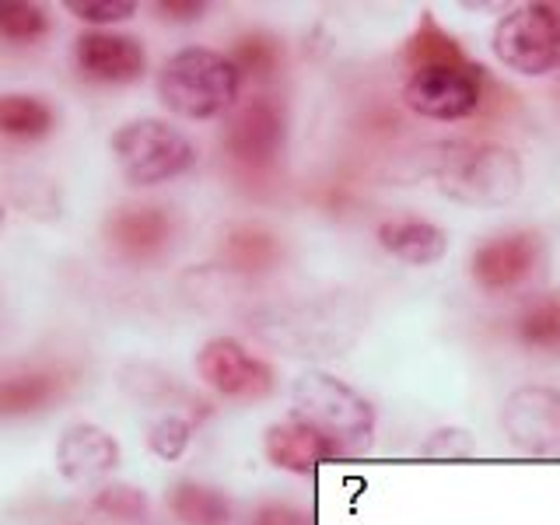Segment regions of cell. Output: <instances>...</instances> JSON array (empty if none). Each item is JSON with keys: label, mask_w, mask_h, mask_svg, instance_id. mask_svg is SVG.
<instances>
[{"label": "cell", "mask_w": 560, "mask_h": 525, "mask_svg": "<svg viewBox=\"0 0 560 525\" xmlns=\"http://www.w3.org/2000/svg\"><path fill=\"white\" fill-rule=\"evenodd\" d=\"M262 452L277 469L288 472H308L326 459H340V448L329 442L326 434H319L315 428H308L305 420L288 417L277 420V424L267 428V438H262Z\"/></svg>", "instance_id": "2e32d148"}, {"label": "cell", "mask_w": 560, "mask_h": 525, "mask_svg": "<svg viewBox=\"0 0 560 525\" xmlns=\"http://www.w3.org/2000/svg\"><path fill=\"white\" fill-rule=\"evenodd\" d=\"M105 238L113 249L130 262H151L158 259L172 242V218L165 207L130 203L116 207L105 221Z\"/></svg>", "instance_id": "5bb4252c"}, {"label": "cell", "mask_w": 560, "mask_h": 525, "mask_svg": "<svg viewBox=\"0 0 560 525\" xmlns=\"http://www.w3.org/2000/svg\"><path fill=\"white\" fill-rule=\"evenodd\" d=\"M542 259H547V242L533 228H508L483 238L469 256V277L472 284L487 294L518 291L539 273Z\"/></svg>", "instance_id": "ba28073f"}, {"label": "cell", "mask_w": 560, "mask_h": 525, "mask_svg": "<svg viewBox=\"0 0 560 525\" xmlns=\"http://www.w3.org/2000/svg\"><path fill=\"white\" fill-rule=\"evenodd\" d=\"M501 428L525 455H560V389L522 385L504 399Z\"/></svg>", "instance_id": "8fae6325"}, {"label": "cell", "mask_w": 560, "mask_h": 525, "mask_svg": "<svg viewBox=\"0 0 560 525\" xmlns=\"http://www.w3.org/2000/svg\"><path fill=\"white\" fill-rule=\"evenodd\" d=\"M119 175L130 186H162L197 165L192 140L165 119H130L109 140Z\"/></svg>", "instance_id": "5b68a950"}, {"label": "cell", "mask_w": 560, "mask_h": 525, "mask_svg": "<svg viewBox=\"0 0 560 525\" xmlns=\"http://www.w3.org/2000/svg\"><path fill=\"white\" fill-rule=\"evenodd\" d=\"M378 245L407 267H434L448 253V232L428 218L399 214L378 224Z\"/></svg>", "instance_id": "e0dca14e"}, {"label": "cell", "mask_w": 560, "mask_h": 525, "mask_svg": "<svg viewBox=\"0 0 560 525\" xmlns=\"http://www.w3.org/2000/svg\"><path fill=\"white\" fill-rule=\"evenodd\" d=\"M294 413L308 428L326 434L343 455L364 452L375 434V407L329 372H305L291 389Z\"/></svg>", "instance_id": "3957f363"}, {"label": "cell", "mask_w": 560, "mask_h": 525, "mask_svg": "<svg viewBox=\"0 0 560 525\" xmlns=\"http://www.w3.org/2000/svg\"><path fill=\"white\" fill-rule=\"evenodd\" d=\"M192 424L197 420L186 417V413H165L158 417L154 424L148 428V448L154 455H162V459H179L186 452L189 438H192Z\"/></svg>", "instance_id": "d4e9b609"}, {"label": "cell", "mask_w": 560, "mask_h": 525, "mask_svg": "<svg viewBox=\"0 0 560 525\" xmlns=\"http://www.w3.org/2000/svg\"><path fill=\"white\" fill-rule=\"evenodd\" d=\"M249 525H308L305 512L302 508H294V504H284V501H267V504H259Z\"/></svg>", "instance_id": "f1b7e54d"}, {"label": "cell", "mask_w": 560, "mask_h": 525, "mask_svg": "<svg viewBox=\"0 0 560 525\" xmlns=\"http://www.w3.org/2000/svg\"><path fill=\"white\" fill-rule=\"evenodd\" d=\"M168 512L179 525H232V501L218 487H207L197 480H179L168 487Z\"/></svg>", "instance_id": "ffe728a7"}, {"label": "cell", "mask_w": 560, "mask_h": 525, "mask_svg": "<svg viewBox=\"0 0 560 525\" xmlns=\"http://www.w3.org/2000/svg\"><path fill=\"white\" fill-rule=\"evenodd\" d=\"M0 228H4V207H0Z\"/></svg>", "instance_id": "4dcf8cb0"}, {"label": "cell", "mask_w": 560, "mask_h": 525, "mask_svg": "<svg viewBox=\"0 0 560 525\" xmlns=\"http://www.w3.org/2000/svg\"><path fill=\"white\" fill-rule=\"evenodd\" d=\"M284 259V245L259 224H235L221 242V262L235 273H267Z\"/></svg>", "instance_id": "d6986e66"}, {"label": "cell", "mask_w": 560, "mask_h": 525, "mask_svg": "<svg viewBox=\"0 0 560 525\" xmlns=\"http://www.w3.org/2000/svg\"><path fill=\"white\" fill-rule=\"evenodd\" d=\"M242 74L228 52L207 46H186L158 70V98L183 119H214L238 105Z\"/></svg>", "instance_id": "7a4b0ae2"}, {"label": "cell", "mask_w": 560, "mask_h": 525, "mask_svg": "<svg viewBox=\"0 0 560 525\" xmlns=\"http://www.w3.org/2000/svg\"><path fill=\"white\" fill-rule=\"evenodd\" d=\"M483 92H487V74H483V67L472 60L463 67L410 70L407 84H402V102L410 105V113L424 119L455 122V119H469L480 109Z\"/></svg>", "instance_id": "52a82bcc"}, {"label": "cell", "mask_w": 560, "mask_h": 525, "mask_svg": "<svg viewBox=\"0 0 560 525\" xmlns=\"http://www.w3.org/2000/svg\"><path fill=\"white\" fill-rule=\"evenodd\" d=\"M364 319L368 312L361 298L337 294L270 312L262 337L280 347H291L294 354H343L350 343H358Z\"/></svg>", "instance_id": "277c9868"}, {"label": "cell", "mask_w": 560, "mask_h": 525, "mask_svg": "<svg viewBox=\"0 0 560 525\" xmlns=\"http://www.w3.org/2000/svg\"><path fill=\"white\" fill-rule=\"evenodd\" d=\"M57 127V113L39 95H0V133L11 140H43Z\"/></svg>", "instance_id": "7402d4cb"}, {"label": "cell", "mask_w": 560, "mask_h": 525, "mask_svg": "<svg viewBox=\"0 0 560 525\" xmlns=\"http://www.w3.org/2000/svg\"><path fill=\"white\" fill-rule=\"evenodd\" d=\"M158 11H162V18H168V22L189 25V22H200L207 14V4H200V0H162Z\"/></svg>", "instance_id": "f546056e"}, {"label": "cell", "mask_w": 560, "mask_h": 525, "mask_svg": "<svg viewBox=\"0 0 560 525\" xmlns=\"http://www.w3.org/2000/svg\"><path fill=\"white\" fill-rule=\"evenodd\" d=\"M70 14H78L81 22L92 25H116V22H130L137 14L133 0H67L63 4Z\"/></svg>", "instance_id": "4316f807"}, {"label": "cell", "mask_w": 560, "mask_h": 525, "mask_svg": "<svg viewBox=\"0 0 560 525\" xmlns=\"http://www.w3.org/2000/svg\"><path fill=\"white\" fill-rule=\"evenodd\" d=\"M463 63H472L463 43L445 25H438L431 11L420 14L417 28L410 32L407 46H402V67H407V74L424 67H463Z\"/></svg>", "instance_id": "ac0fdd59"}, {"label": "cell", "mask_w": 560, "mask_h": 525, "mask_svg": "<svg viewBox=\"0 0 560 525\" xmlns=\"http://www.w3.org/2000/svg\"><path fill=\"white\" fill-rule=\"evenodd\" d=\"M228 60L235 63L242 78L270 81V78H277L280 63H284V49H280V43L267 32H245L232 46V52H228Z\"/></svg>", "instance_id": "603a6c76"}, {"label": "cell", "mask_w": 560, "mask_h": 525, "mask_svg": "<svg viewBox=\"0 0 560 525\" xmlns=\"http://www.w3.org/2000/svg\"><path fill=\"white\" fill-rule=\"evenodd\" d=\"M221 140H224L228 158L238 162L242 168H253V172L270 168L288 140L284 102L273 95L245 98L242 105H235V109L228 113Z\"/></svg>", "instance_id": "9c48e42d"}, {"label": "cell", "mask_w": 560, "mask_h": 525, "mask_svg": "<svg viewBox=\"0 0 560 525\" xmlns=\"http://www.w3.org/2000/svg\"><path fill=\"white\" fill-rule=\"evenodd\" d=\"M515 340L536 354H560V291L539 294L518 312Z\"/></svg>", "instance_id": "44dd1931"}, {"label": "cell", "mask_w": 560, "mask_h": 525, "mask_svg": "<svg viewBox=\"0 0 560 525\" xmlns=\"http://www.w3.org/2000/svg\"><path fill=\"white\" fill-rule=\"evenodd\" d=\"M119 466V442L98 424H70L57 442V469L70 483L92 487Z\"/></svg>", "instance_id": "9a60e30c"}, {"label": "cell", "mask_w": 560, "mask_h": 525, "mask_svg": "<svg viewBox=\"0 0 560 525\" xmlns=\"http://www.w3.org/2000/svg\"><path fill=\"white\" fill-rule=\"evenodd\" d=\"M428 179L442 197L466 207H508L522 197V158L490 140H442L428 154Z\"/></svg>", "instance_id": "6da1fadb"}, {"label": "cell", "mask_w": 560, "mask_h": 525, "mask_svg": "<svg viewBox=\"0 0 560 525\" xmlns=\"http://www.w3.org/2000/svg\"><path fill=\"white\" fill-rule=\"evenodd\" d=\"M70 389V375L60 364L11 361L0 368V420L49 410Z\"/></svg>", "instance_id": "4fadbf2b"}, {"label": "cell", "mask_w": 560, "mask_h": 525, "mask_svg": "<svg viewBox=\"0 0 560 525\" xmlns=\"http://www.w3.org/2000/svg\"><path fill=\"white\" fill-rule=\"evenodd\" d=\"M74 60L88 81L98 84H130L144 78L148 52L137 35L109 32V28H88L74 43Z\"/></svg>", "instance_id": "7c38bea8"}, {"label": "cell", "mask_w": 560, "mask_h": 525, "mask_svg": "<svg viewBox=\"0 0 560 525\" xmlns=\"http://www.w3.org/2000/svg\"><path fill=\"white\" fill-rule=\"evenodd\" d=\"M494 57L522 78H547L560 70V8L522 4L512 8L490 35Z\"/></svg>", "instance_id": "8992f818"}, {"label": "cell", "mask_w": 560, "mask_h": 525, "mask_svg": "<svg viewBox=\"0 0 560 525\" xmlns=\"http://www.w3.org/2000/svg\"><path fill=\"white\" fill-rule=\"evenodd\" d=\"M197 375L203 385H210L218 396L224 399H242V402H256L267 399L277 385L273 368L256 358L253 350H245L232 337H214L200 347L197 354Z\"/></svg>", "instance_id": "30bf717a"}, {"label": "cell", "mask_w": 560, "mask_h": 525, "mask_svg": "<svg viewBox=\"0 0 560 525\" xmlns=\"http://www.w3.org/2000/svg\"><path fill=\"white\" fill-rule=\"evenodd\" d=\"M420 452L431 455V459H466V455L477 452V438L463 428H442V431H431V438Z\"/></svg>", "instance_id": "83f0119b"}, {"label": "cell", "mask_w": 560, "mask_h": 525, "mask_svg": "<svg viewBox=\"0 0 560 525\" xmlns=\"http://www.w3.org/2000/svg\"><path fill=\"white\" fill-rule=\"evenodd\" d=\"M49 32V14L25 0H0V35L11 43H35Z\"/></svg>", "instance_id": "cb8c5ba5"}, {"label": "cell", "mask_w": 560, "mask_h": 525, "mask_svg": "<svg viewBox=\"0 0 560 525\" xmlns=\"http://www.w3.org/2000/svg\"><path fill=\"white\" fill-rule=\"evenodd\" d=\"M95 512L109 515V518H119V522H144L148 512H151V504H148V498L140 494L137 487H130V483H109V487L98 490Z\"/></svg>", "instance_id": "484cf974"}]
</instances>
